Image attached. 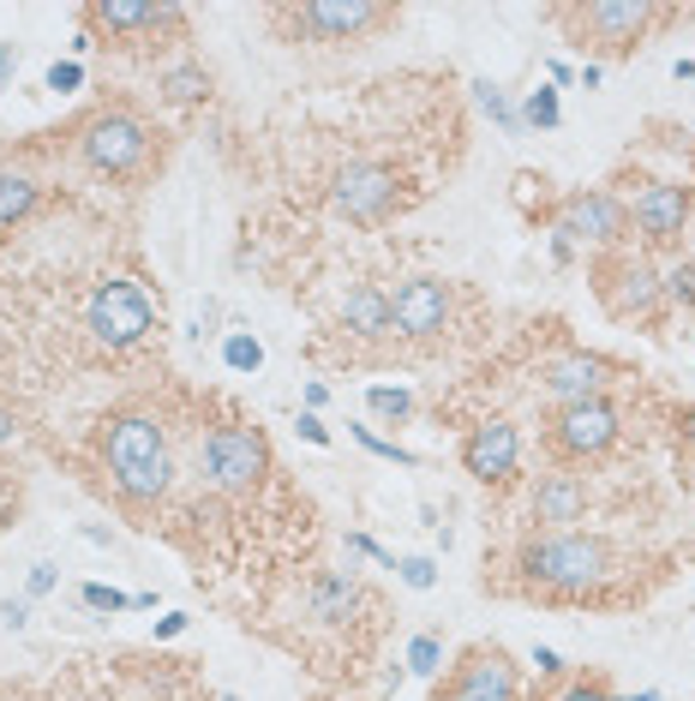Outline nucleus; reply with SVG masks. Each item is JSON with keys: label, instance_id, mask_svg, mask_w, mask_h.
Instances as JSON below:
<instances>
[{"label": "nucleus", "instance_id": "f257e3e1", "mask_svg": "<svg viewBox=\"0 0 695 701\" xmlns=\"http://www.w3.org/2000/svg\"><path fill=\"white\" fill-rule=\"evenodd\" d=\"M103 462L108 480L126 504H157L174 486V462H169V438L150 414H115L103 426Z\"/></svg>", "mask_w": 695, "mask_h": 701}, {"label": "nucleus", "instance_id": "f03ea898", "mask_svg": "<svg viewBox=\"0 0 695 701\" xmlns=\"http://www.w3.org/2000/svg\"><path fill=\"white\" fill-rule=\"evenodd\" d=\"M612 576V545L600 540V533H540V540L522 545V582L540 594H558V600H570V594H588L600 588V582Z\"/></svg>", "mask_w": 695, "mask_h": 701}, {"label": "nucleus", "instance_id": "7ed1b4c3", "mask_svg": "<svg viewBox=\"0 0 695 701\" xmlns=\"http://www.w3.org/2000/svg\"><path fill=\"white\" fill-rule=\"evenodd\" d=\"M79 157L108 181H126L150 162V126L132 108H103L79 126Z\"/></svg>", "mask_w": 695, "mask_h": 701}, {"label": "nucleus", "instance_id": "20e7f679", "mask_svg": "<svg viewBox=\"0 0 695 701\" xmlns=\"http://www.w3.org/2000/svg\"><path fill=\"white\" fill-rule=\"evenodd\" d=\"M402 204H408V186H402V174L390 162H343L331 174V210L343 222H360V228L390 222Z\"/></svg>", "mask_w": 695, "mask_h": 701}, {"label": "nucleus", "instance_id": "39448f33", "mask_svg": "<svg viewBox=\"0 0 695 701\" xmlns=\"http://www.w3.org/2000/svg\"><path fill=\"white\" fill-rule=\"evenodd\" d=\"M564 24H576L581 36H588L600 55H612V60H624V55H636L641 48V36L653 31V24L665 19L660 7H648V0H588V7H564L558 12Z\"/></svg>", "mask_w": 695, "mask_h": 701}, {"label": "nucleus", "instance_id": "423d86ee", "mask_svg": "<svg viewBox=\"0 0 695 701\" xmlns=\"http://www.w3.org/2000/svg\"><path fill=\"white\" fill-rule=\"evenodd\" d=\"M264 474H270V444H264L258 426H240V420H229V426H217L205 438V480L217 492H229V498H240V492H258Z\"/></svg>", "mask_w": 695, "mask_h": 701}, {"label": "nucleus", "instance_id": "0eeeda50", "mask_svg": "<svg viewBox=\"0 0 695 701\" xmlns=\"http://www.w3.org/2000/svg\"><path fill=\"white\" fill-rule=\"evenodd\" d=\"M157 324V306H150V295L138 283H126V276H115V283H103L91 295V312H84V330L96 336V348L120 354L132 348V342H144V330Z\"/></svg>", "mask_w": 695, "mask_h": 701}, {"label": "nucleus", "instance_id": "6e6552de", "mask_svg": "<svg viewBox=\"0 0 695 701\" xmlns=\"http://www.w3.org/2000/svg\"><path fill=\"white\" fill-rule=\"evenodd\" d=\"M546 444L558 462H593L617 444V407L612 402H570V407H552L546 420Z\"/></svg>", "mask_w": 695, "mask_h": 701}, {"label": "nucleus", "instance_id": "1a4fd4ad", "mask_svg": "<svg viewBox=\"0 0 695 701\" xmlns=\"http://www.w3.org/2000/svg\"><path fill=\"white\" fill-rule=\"evenodd\" d=\"M282 19H294V31L312 36V43H360V36L396 24V7H378V0H306V7H288Z\"/></svg>", "mask_w": 695, "mask_h": 701}, {"label": "nucleus", "instance_id": "9d476101", "mask_svg": "<svg viewBox=\"0 0 695 701\" xmlns=\"http://www.w3.org/2000/svg\"><path fill=\"white\" fill-rule=\"evenodd\" d=\"M450 312H456L450 288L438 283V276H414V283H402L396 295H390V336L426 348V342H438L450 330Z\"/></svg>", "mask_w": 695, "mask_h": 701}, {"label": "nucleus", "instance_id": "9b49d317", "mask_svg": "<svg viewBox=\"0 0 695 701\" xmlns=\"http://www.w3.org/2000/svg\"><path fill=\"white\" fill-rule=\"evenodd\" d=\"M593 283H600V300L612 306V318H653L665 300V283L653 276V264L641 252H612L593 271Z\"/></svg>", "mask_w": 695, "mask_h": 701}, {"label": "nucleus", "instance_id": "f8f14e48", "mask_svg": "<svg viewBox=\"0 0 695 701\" xmlns=\"http://www.w3.org/2000/svg\"><path fill=\"white\" fill-rule=\"evenodd\" d=\"M629 234V204L612 198V193H570L558 204V240L570 246H617Z\"/></svg>", "mask_w": 695, "mask_h": 701}, {"label": "nucleus", "instance_id": "ddd939ff", "mask_svg": "<svg viewBox=\"0 0 695 701\" xmlns=\"http://www.w3.org/2000/svg\"><path fill=\"white\" fill-rule=\"evenodd\" d=\"M444 701H522V678L503 647H467Z\"/></svg>", "mask_w": 695, "mask_h": 701}, {"label": "nucleus", "instance_id": "4468645a", "mask_svg": "<svg viewBox=\"0 0 695 701\" xmlns=\"http://www.w3.org/2000/svg\"><path fill=\"white\" fill-rule=\"evenodd\" d=\"M516 462H522V438H516L510 420H479L462 444V468L479 480V486H503L516 480Z\"/></svg>", "mask_w": 695, "mask_h": 701}, {"label": "nucleus", "instance_id": "2eb2a0df", "mask_svg": "<svg viewBox=\"0 0 695 701\" xmlns=\"http://www.w3.org/2000/svg\"><path fill=\"white\" fill-rule=\"evenodd\" d=\"M629 222L641 228V240H648V246H677V240H684V228H690V186H672V181L641 186Z\"/></svg>", "mask_w": 695, "mask_h": 701}, {"label": "nucleus", "instance_id": "dca6fc26", "mask_svg": "<svg viewBox=\"0 0 695 701\" xmlns=\"http://www.w3.org/2000/svg\"><path fill=\"white\" fill-rule=\"evenodd\" d=\"M540 384H546V397L558 402V407H570V402H600L605 397V384H612V366L600 360V354H558V360H546L540 366Z\"/></svg>", "mask_w": 695, "mask_h": 701}, {"label": "nucleus", "instance_id": "f3484780", "mask_svg": "<svg viewBox=\"0 0 695 701\" xmlns=\"http://www.w3.org/2000/svg\"><path fill=\"white\" fill-rule=\"evenodd\" d=\"M588 516V480L581 474H540V486H534V521L546 533H570L576 521Z\"/></svg>", "mask_w": 695, "mask_h": 701}, {"label": "nucleus", "instance_id": "a211bd4d", "mask_svg": "<svg viewBox=\"0 0 695 701\" xmlns=\"http://www.w3.org/2000/svg\"><path fill=\"white\" fill-rule=\"evenodd\" d=\"M84 19L103 24L108 36H138V31H157V24H181V7H162V0H91Z\"/></svg>", "mask_w": 695, "mask_h": 701}, {"label": "nucleus", "instance_id": "6ab92c4d", "mask_svg": "<svg viewBox=\"0 0 695 701\" xmlns=\"http://www.w3.org/2000/svg\"><path fill=\"white\" fill-rule=\"evenodd\" d=\"M343 330H348L354 342L390 336V295H384V288H372V283L348 288V300H343Z\"/></svg>", "mask_w": 695, "mask_h": 701}, {"label": "nucleus", "instance_id": "aec40b11", "mask_svg": "<svg viewBox=\"0 0 695 701\" xmlns=\"http://www.w3.org/2000/svg\"><path fill=\"white\" fill-rule=\"evenodd\" d=\"M360 582L348 576V570H324V576H312V618L324 623H348L354 611H360Z\"/></svg>", "mask_w": 695, "mask_h": 701}, {"label": "nucleus", "instance_id": "412c9836", "mask_svg": "<svg viewBox=\"0 0 695 701\" xmlns=\"http://www.w3.org/2000/svg\"><path fill=\"white\" fill-rule=\"evenodd\" d=\"M36 204H43V193H36V181H31V174H19V169H7V174H0V228H12V222H31V216H36Z\"/></svg>", "mask_w": 695, "mask_h": 701}, {"label": "nucleus", "instance_id": "4be33fe9", "mask_svg": "<svg viewBox=\"0 0 695 701\" xmlns=\"http://www.w3.org/2000/svg\"><path fill=\"white\" fill-rule=\"evenodd\" d=\"M162 96H169V102H198V96H210V72L198 67V60H181V67L162 72Z\"/></svg>", "mask_w": 695, "mask_h": 701}, {"label": "nucleus", "instance_id": "5701e85b", "mask_svg": "<svg viewBox=\"0 0 695 701\" xmlns=\"http://www.w3.org/2000/svg\"><path fill=\"white\" fill-rule=\"evenodd\" d=\"M222 360H229L234 372H258V366H264V342L252 336V330H229V336H222Z\"/></svg>", "mask_w": 695, "mask_h": 701}, {"label": "nucleus", "instance_id": "b1692460", "mask_svg": "<svg viewBox=\"0 0 695 701\" xmlns=\"http://www.w3.org/2000/svg\"><path fill=\"white\" fill-rule=\"evenodd\" d=\"M558 120H564V108H558V91H552V84L528 91V102H522V126H540V133H552Z\"/></svg>", "mask_w": 695, "mask_h": 701}, {"label": "nucleus", "instance_id": "393cba45", "mask_svg": "<svg viewBox=\"0 0 695 701\" xmlns=\"http://www.w3.org/2000/svg\"><path fill=\"white\" fill-rule=\"evenodd\" d=\"M474 102H479V108H486L491 120L503 126V133H522V114L510 108V96H503V91H498V84H491V79H479V84H474Z\"/></svg>", "mask_w": 695, "mask_h": 701}, {"label": "nucleus", "instance_id": "a878e982", "mask_svg": "<svg viewBox=\"0 0 695 701\" xmlns=\"http://www.w3.org/2000/svg\"><path fill=\"white\" fill-rule=\"evenodd\" d=\"M408 671L414 678H438V671H444V642H438V635H414L408 642Z\"/></svg>", "mask_w": 695, "mask_h": 701}, {"label": "nucleus", "instance_id": "bb28decb", "mask_svg": "<svg viewBox=\"0 0 695 701\" xmlns=\"http://www.w3.org/2000/svg\"><path fill=\"white\" fill-rule=\"evenodd\" d=\"M366 407H372V414L378 420H396V426H402V420H408L414 414V397H408V390H390V384H378V390H366Z\"/></svg>", "mask_w": 695, "mask_h": 701}, {"label": "nucleus", "instance_id": "cd10ccee", "mask_svg": "<svg viewBox=\"0 0 695 701\" xmlns=\"http://www.w3.org/2000/svg\"><path fill=\"white\" fill-rule=\"evenodd\" d=\"M354 444H360V450H372V456H384V462H396V468H420V456L402 450L396 438H378L372 426H354Z\"/></svg>", "mask_w": 695, "mask_h": 701}, {"label": "nucleus", "instance_id": "c85d7f7f", "mask_svg": "<svg viewBox=\"0 0 695 701\" xmlns=\"http://www.w3.org/2000/svg\"><path fill=\"white\" fill-rule=\"evenodd\" d=\"M79 606H91V611H132V594L108 588V582H84V588H79Z\"/></svg>", "mask_w": 695, "mask_h": 701}, {"label": "nucleus", "instance_id": "c756f323", "mask_svg": "<svg viewBox=\"0 0 695 701\" xmlns=\"http://www.w3.org/2000/svg\"><path fill=\"white\" fill-rule=\"evenodd\" d=\"M396 576L408 582L414 594H426V588H438V564L432 558H396Z\"/></svg>", "mask_w": 695, "mask_h": 701}, {"label": "nucleus", "instance_id": "7c9ffc66", "mask_svg": "<svg viewBox=\"0 0 695 701\" xmlns=\"http://www.w3.org/2000/svg\"><path fill=\"white\" fill-rule=\"evenodd\" d=\"M665 295H672L677 306H695V258H684L672 276H665Z\"/></svg>", "mask_w": 695, "mask_h": 701}, {"label": "nucleus", "instance_id": "2f4dec72", "mask_svg": "<svg viewBox=\"0 0 695 701\" xmlns=\"http://www.w3.org/2000/svg\"><path fill=\"white\" fill-rule=\"evenodd\" d=\"M552 701H612V690H605L600 678H576V683H564Z\"/></svg>", "mask_w": 695, "mask_h": 701}, {"label": "nucleus", "instance_id": "473e14b6", "mask_svg": "<svg viewBox=\"0 0 695 701\" xmlns=\"http://www.w3.org/2000/svg\"><path fill=\"white\" fill-rule=\"evenodd\" d=\"M60 570L55 564H31V576H24V600H43V594H55Z\"/></svg>", "mask_w": 695, "mask_h": 701}, {"label": "nucleus", "instance_id": "72a5a7b5", "mask_svg": "<svg viewBox=\"0 0 695 701\" xmlns=\"http://www.w3.org/2000/svg\"><path fill=\"white\" fill-rule=\"evenodd\" d=\"M79 84H84L79 60H55V67H48V91H79Z\"/></svg>", "mask_w": 695, "mask_h": 701}, {"label": "nucleus", "instance_id": "f704fd0d", "mask_svg": "<svg viewBox=\"0 0 695 701\" xmlns=\"http://www.w3.org/2000/svg\"><path fill=\"white\" fill-rule=\"evenodd\" d=\"M348 552H360V558H372V564H384V570H396V558L384 552V545L372 540V533H348Z\"/></svg>", "mask_w": 695, "mask_h": 701}, {"label": "nucleus", "instance_id": "c9c22d12", "mask_svg": "<svg viewBox=\"0 0 695 701\" xmlns=\"http://www.w3.org/2000/svg\"><path fill=\"white\" fill-rule=\"evenodd\" d=\"M677 450H684V462L695 468V407H684V414H677Z\"/></svg>", "mask_w": 695, "mask_h": 701}, {"label": "nucleus", "instance_id": "e433bc0d", "mask_svg": "<svg viewBox=\"0 0 695 701\" xmlns=\"http://www.w3.org/2000/svg\"><path fill=\"white\" fill-rule=\"evenodd\" d=\"M294 432H300V438H306V444H331V426H324V420L312 414V407H306V414L294 420Z\"/></svg>", "mask_w": 695, "mask_h": 701}, {"label": "nucleus", "instance_id": "4c0bfd02", "mask_svg": "<svg viewBox=\"0 0 695 701\" xmlns=\"http://www.w3.org/2000/svg\"><path fill=\"white\" fill-rule=\"evenodd\" d=\"M0 623H7V630H24V623H31V600H0Z\"/></svg>", "mask_w": 695, "mask_h": 701}, {"label": "nucleus", "instance_id": "58836bf2", "mask_svg": "<svg viewBox=\"0 0 695 701\" xmlns=\"http://www.w3.org/2000/svg\"><path fill=\"white\" fill-rule=\"evenodd\" d=\"M534 671H540V678H564L570 666H564V659L552 654V647H534Z\"/></svg>", "mask_w": 695, "mask_h": 701}, {"label": "nucleus", "instance_id": "ea45409f", "mask_svg": "<svg viewBox=\"0 0 695 701\" xmlns=\"http://www.w3.org/2000/svg\"><path fill=\"white\" fill-rule=\"evenodd\" d=\"M217 318H222V306H217V300H205V312L193 318V336H198V342H205V336H217V330H210Z\"/></svg>", "mask_w": 695, "mask_h": 701}, {"label": "nucleus", "instance_id": "a19ab883", "mask_svg": "<svg viewBox=\"0 0 695 701\" xmlns=\"http://www.w3.org/2000/svg\"><path fill=\"white\" fill-rule=\"evenodd\" d=\"M186 623H193L186 611H169V618H157V642H174V635H181Z\"/></svg>", "mask_w": 695, "mask_h": 701}, {"label": "nucleus", "instance_id": "79ce46f5", "mask_svg": "<svg viewBox=\"0 0 695 701\" xmlns=\"http://www.w3.org/2000/svg\"><path fill=\"white\" fill-rule=\"evenodd\" d=\"M12 72H19V48H12V43H0V91H7V79H12Z\"/></svg>", "mask_w": 695, "mask_h": 701}, {"label": "nucleus", "instance_id": "37998d69", "mask_svg": "<svg viewBox=\"0 0 695 701\" xmlns=\"http://www.w3.org/2000/svg\"><path fill=\"white\" fill-rule=\"evenodd\" d=\"M576 79H581V91H600V79H605V72H600V67H593V60H588V67H581Z\"/></svg>", "mask_w": 695, "mask_h": 701}, {"label": "nucleus", "instance_id": "c03bdc74", "mask_svg": "<svg viewBox=\"0 0 695 701\" xmlns=\"http://www.w3.org/2000/svg\"><path fill=\"white\" fill-rule=\"evenodd\" d=\"M84 540H91V545H115V533H108V528H96V521H84Z\"/></svg>", "mask_w": 695, "mask_h": 701}, {"label": "nucleus", "instance_id": "a18cd8bd", "mask_svg": "<svg viewBox=\"0 0 695 701\" xmlns=\"http://www.w3.org/2000/svg\"><path fill=\"white\" fill-rule=\"evenodd\" d=\"M324 402H331V390H324V384H306V407H312V414H318Z\"/></svg>", "mask_w": 695, "mask_h": 701}, {"label": "nucleus", "instance_id": "49530a36", "mask_svg": "<svg viewBox=\"0 0 695 701\" xmlns=\"http://www.w3.org/2000/svg\"><path fill=\"white\" fill-rule=\"evenodd\" d=\"M612 701H660V690H641V696H612Z\"/></svg>", "mask_w": 695, "mask_h": 701}, {"label": "nucleus", "instance_id": "de8ad7c7", "mask_svg": "<svg viewBox=\"0 0 695 701\" xmlns=\"http://www.w3.org/2000/svg\"><path fill=\"white\" fill-rule=\"evenodd\" d=\"M0 701H19V696H0Z\"/></svg>", "mask_w": 695, "mask_h": 701}, {"label": "nucleus", "instance_id": "09e8293b", "mask_svg": "<svg viewBox=\"0 0 695 701\" xmlns=\"http://www.w3.org/2000/svg\"><path fill=\"white\" fill-rule=\"evenodd\" d=\"M222 701H240V696H222Z\"/></svg>", "mask_w": 695, "mask_h": 701}]
</instances>
